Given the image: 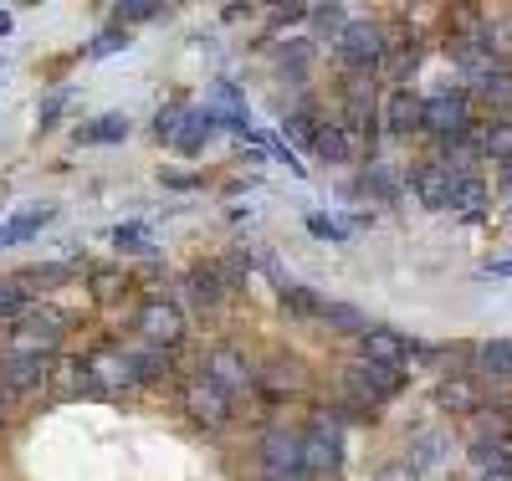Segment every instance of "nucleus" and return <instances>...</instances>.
Segmentation results:
<instances>
[{"mask_svg":"<svg viewBox=\"0 0 512 481\" xmlns=\"http://www.w3.org/2000/svg\"><path fill=\"white\" fill-rule=\"evenodd\" d=\"M256 456H262L267 481H303V476H308V461H303V435L267 430V435H262V446H256Z\"/></svg>","mask_w":512,"mask_h":481,"instance_id":"f257e3e1","label":"nucleus"},{"mask_svg":"<svg viewBox=\"0 0 512 481\" xmlns=\"http://www.w3.org/2000/svg\"><path fill=\"white\" fill-rule=\"evenodd\" d=\"M303 461H308L313 476H333L338 466H344V430H338V420L318 415L303 430Z\"/></svg>","mask_w":512,"mask_h":481,"instance_id":"f03ea898","label":"nucleus"},{"mask_svg":"<svg viewBox=\"0 0 512 481\" xmlns=\"http://www.w3.org/2000/svg\"><path fill=\"white\" fill-rule=\"evenodd\" d=\"M420 128L425 134H436L441 144L446 139H466V93L461 87H446V93H431L425 98V113H420Z\"/></svg>","mask_w":512,"mask_h":481,"instance_id":"7ed1b4c3","label":"nucleus"},{"mask_svg":"<svg viewBox=\"0 0 512 481\" xmlns=\"http://www.w3.org/2000/svg\"><path fill=\"white\" fill-rule=\"evenodd\" d=\"M134 328L154 348H175L185 338V313H180V302H169V297H149L139 308V318H134Z\"/></svg>","mask_w":512,"mask_h":481,"instance_id":"20e7f679","label":"nucleus"},{"mask_svg":"<svg viewBox=\"0 0 512 481\" xmlns=\"http://www.w3.org/2000/svg\"><path fill=\"white\" fill-rule=\"evenodd\" d=\"M185 415H190L195 425H210V430H216V425L231 420V395H226V389H216L205 374H195V379L185 384Z\"/></svg>","mask_w":512,"mask_h":481,"instance_id":"39448f33","label":"nucleus"},{"mask_svg":"<svg viewBox=\"0 0 512 481\" xmlns=\"http://www.w3.org/2000/svg\"><path fill=\"white\" fill-rule=\"evenodd\" d=\"M338 57H344L349 67H374L384 62V31L374 21H349L344 31H338Z\"/></svg>","mask_w":512,"mask_h":481,"instance_id":"423d86ee","label":"nucleus"},{"mask_svg":"<svg viewBox=\"0 0 512 481\" xmlns=\"http://www.w3.org/2000/svg\"><path fill=\"white\" fill-rule=\"evenodd\" d=\"M52 359L47 354H6L0 359V395H26V389L47 384Z\"/></svg>","mask_w":512,"mask_h":481,"instance_id":"0eeeda50","label":"nucleus"},{"mask_svg":"<svg viewBox=\"0 0 512 481\" xmlns=\"http://www.w3.org/2000/svg\"><path fill=\"white\" fill-rule=\"evenodd\" d=\"M205 379H210V384H216V389H226V395H246V389L256 384V374L246 369V359L236 354V348H231V343H221V348H216V354H210V359H205Z\"/></svg>","mask_w":512,"mask_h":481,"instance_id":"6e6552de","label":"nucleus"},{"mask_svg":"<svg viewBox=\"0 0 512 481\" xmlns=\"http://www.w3.org/2000/svg\"><path fill=\"white\" fill-rule=\"evenodd\" d=\"M349 384L359 389V400L364 405H379V400H390V395H400V369H384V364H369V359H359L354 369H349Z\"/></svg>","mask_w":512,"mask_h":481,"instance_id":"1a4fd4ad","label":"nucleus"},{"mask_svg":"<svg viewBox=\"0 0 512 481\" xmlns=\"http://www.w3.org/2000/svg\"><path fill=\"white\" fill-rule=\"evenodd\" d=\"M88 374H93V384H98V395H108V389H123L128 379H134V359L123 354V348H93L88 359Z\"/></svg>","mask_w":512,"mask_h":481,"instance_id":"9d476101","label":"nucleus"},{"mask_svg":"<svg viewBox=\"0 0 512 481\" xmlns=\"http://www.w3.org/2000/svg\"><path fill=\"white\" fill-rule=\"evenodd\" d=\"M410 185H415V200L425 210H446L451 195H456V180L446 174V164H415L410 169Z\"/></svg>","mask_w":512,"mask_h":481,"instance_id":"9b49d317","label":"nucleus"},{"mask_svg":"<svg viewBox=\"0 0 512 481\" xmlns=\"http://www.w3.org/2000/svg\"><path fill=\"white\" fill-rule=\"evenodd\" d=\"M359 348H364L369 364H384V369H400V364H405V338H400L395 328H369V333L359 338Z\"/></svg>","mask_w":512,"mask_h":481,"instance_id":"f8f14e48","label":"nucleus"},{"mask_svg":"<svg viewBox=\"0 0 512 481\" xmlns=\"http://www.w3.org/2000/svg\"><path fill=\"white\" fill-rule=\"evenodd\" d=\"M420 113H425V103L410 98V87H395L390 108H384V128H390V134H410V128H420Z\"/></svg>","mask_w":512,"mask_h":481,"instance_id":"ddd939ff","label":"nucleus"},{"mask_svg":"<svg viewBox=\"0 0 512 481\" xmlns=\"http://www.w3.org/2000/svg\"><path fill=\"white\" fill-rule=\"evenodd\" d=\"M128 139V118L123 113H103V118H88L77 128V144H123Z\"/></svg>","mask_w":512,"mask_h":481,"instance_id":"4468645a","label":"nucleus"},{"mask_svg":"<svg viewBox=\"0 0 512 481\" xmlns=\"http://www.w3.org/2000/svg\"><path fill=\"white\" fill-rule=\"evenodd\" d=\"M216 123H221V118L210 113V108H190V113H185V128H180V139H175V149H180V154H200Z\"/></svg>","mask_w":512,"mask_h":481,"instance_id":"2eb2a0df","label":"nucleus"},{"mask_svg":"<svg viewBox=\"0 0 512 481\" xmlns=\"http://www.w3.org/2000/svg\"><path fill=\"white\" fill-rule=\"evenodd\" d=\"M472 466H477L487 481H497V476H512L507 446H497V441H477V446H472Z\"/></svg>","mask_w":512,"mask_h":481,"instance_id":"dca6fc26","label":"nucleus"},{"mask_svg":"<svg viewBox=\"0 0 512 481\" xmlns=\"http://www.w3.org/2000/svg\"><path fill=\"white\" fill-rule=\"evenodd\" d=\"M451 210H461L466 221H477V215L487 210V190H482V180H472V174H466V180H456V195H451Z\"/></svg>","mask_w":512,"mask_h":481,"instance_id":"f3484780","label":"nucleus"},{"mask_svg":"<svg viewBox=\"0 0 512 481\" xmlns=\"http://www.w3.org/2000/svg\"><path fill=\"white\" fill-rule=\"evenodd\" d=\"M482 154L512 164V118H492V123L482 128Z\"/></svg>","mask_w":512,"mask_h":481,"instance_id":"a211bd4d","label":"nucleus"},{"mask_svg":"<svg viewBox=\"0 0 512 481\" xmlns=\"http://www.w3.org/2000/svg\"><path fill=\"white\" fill-rule=\"evenodd\" d=\"M190 287H195V302H200V308H216L226 277H221V267H195V272H190Z\"/></svg>","mask_w":512,"mask_h":481,"instance_id":"6ab92c4d","label":"nucleus"},{"mask_svg":"<svg viewBox=\"0 0 512 481\" xmlns=\"http://www.w3.org/2000/svg\"><path fill=\"white\" fill-rule=\"evenodd\" d=\"M323 323H333V328H344V333H369V318L359 313V308H349V302H323Z\"/></svg>","mask_w":512,"mask_h":481,"instance_id":"aec40b11","label":"nucleus"},{"mask_svg":"<svg viewBox=\"0 0 512 481\" xmlns=\"http://www.w3.org/2000/svg\"><path fill=\"white\" fill-rule=\"evenodd\" d=\"M477 359H482V369H487L492 379H512V343H502V338H497V343H487V348H482Z\"/></svg>","mask_w":512,"mask_h":481,"instance_id":"412c9836","label":"nucleus"},{"mask_svg":"<svg viewBox=\"0 0 512 481\" xmlns=\"http://www.w3.org/2000/svg\"><path fill=\"white\" fill-rule=\"evenodd\" d=\"M185 113H190L185 103H169V108H159V113H154V134H159L164 144H175V139H180V128H185Z\"/></svg>","mask_w":512,"mask_h":481,"instance_id":"4be33fe9","label":"nucleus"},{"mask_svg":"<svg viewBox=\"0 0 512 481\" xmlns=\"http://www.w3.org/2000/svg\"><path fill=\"white\" fill-rule=\"evenodd\" d=\"M323 159H333V164H344L354 149H349V139H344V128H328V134H318V144H313Z\"/></svg>","mask_w":512,"mask_h":481,"instance_id":"5701e85b","label":"nucleus"},{"mask_svg":"<svg viewBox=\"0 0 512 481\" xmlns=\"http://www.w3.org/2000/svg\"><path fill=\"white\" fill-rule=\"evenodd\" d=\"M282 302H287L292 313H303V318H323V302H318L308 287H287V292H282Z\"/></svg>","mask_w":512,"mask_h":481,"instance_id":"b1692460","label":"nucleus"},{"mask_svg":"<svg viewBox=\"0 0 512 481\" xmlns=\"http://www.w3.org/2000/svg\"><path fill=\"white\" fill-rule=\"evenodd\" d=\"M441 405H446V410H456V415H466V410L477 405L472 384H461V379H456V384H441Z\"/></svg>","mask_w":512,"mask_h":481,"instance_id":"393cba45","label":"nucleus"},{"mask_svg":"<svg viewBox=\"0 0 512 481\" xmlns=\"http://www.w3.org/2000/svg\"><path fill=\"white\" fill-rule=\"evenodd\" d=\"M118 47H128V31H123V26H108V31H98V36H93L88 57H113Z\"/></svg>","mask_w":512,"mask_h":481,"instance_id":"a878e982","label":"nucleus"},{"mask_svg":"<svg viewBox=\"0 0 512 481\" xmlns=\"http://www.w3.org/2000/svg\"><path fill=\"white\" fill-rule=\"evenodd\" d=\"M113 246H118V251H154V241H149L144 226H118V231H113Z\"/></svg>","mask_w":512,"mask_h":481,"instance_id":"bb28decb","label":"nucleus"},{"mask_svg":"<svg viewBox=\"0 0 512 481\" xmlns=\"http://www.w3.org/2000/svg\"><path fill=\"white\" fill-rule=\"evenodd\" d=\"M482 98H487V103H497V108H502V103H512V72H492V77L482 82Z\"/></svg>","mask_w":512,"mask_h":481,"instance_id":"cd10ccee","label":"nucleus"},{"mask_svg":"<svg viewBox=\"0 0 512 481\" xmlns=\"http://www.w3.org/2000/svg\"><path fill=\"white\" fill-rule=\"evenodd\" d=\"M308 231H313V236H323V241H344V236H349L344 226L328 221V215H318V210H308Z\"/></svg>","mask_w":512,"mask_h":481,"instance_id":"c85d7f7f","label":"nucleus"},{"mask_svg":"<svg viewBox=\"0 0 512 481\" xmlns=\"http://www.w3.org/2000/svg\"><path fill=\"white\" fill-rule=\"evenodd\" d=\"M154 16H159L154 0H128V6L118 11V26H123V21H154Z\"/></svg>","mask_w":512,"mask_h":481,"instance_id":"c756f323","label":"nucleus"},{"mask_svg":"<svg viewBox=\"0 0 512 481\" xmlns=\"http://www.w3.org/2000/svg\"><path fill=\"white\" fill-rule=\"evenodd\" d=\"M374 481H420V476H415L410 461H384V466L374 471Z\"/></svg>","mask_w":512,"mask_h":481,"instance_id":"7c9ffc66","label":"nucleus"},{"mask_svg":"<svg viewBox=\"0 0 512 481\" xmlns=\"http://www.w3.org/2000/svg\"><path fill=\"white\" fill-rule=\"evenodd\" d=\"M118 287H123V277H118L113 267H98V272H93V292H98V297H113Z\"/></svg>","mask_w":512,"mask_h":481,"instance_id":"2f4dec72","label":"nucleus"},{"mask_svg":"<svg viewBox=\"0 0 512 481\" xmlns=\"http://www.w3.org/2000/svg\"><path fill=\"white\" fill-rule=\"evenodd\" d=\"M159 180H164V185H175V190H190V185H200L195 174H185V169H159Z\"/></svg>","mask_w":512,"mask_h":481,"instance_id":"473e14b6","label":"nucleus"},{"mask_svg":"<svg viewBox=\"0 0 512 481\" xmlns=\"http://www.w3.org/2000/svg\"><path fill=\"white\" fill-rule=\"evenodd\" d=\"M11 313H21V292L0 287V318H11Z\"/></svg>","mask_w":512,"mask_h":481,"instance_id":"72a5a7b5","label":"nucleus"},{"mask_svg":"<svg viewBox=\"0 0 512 481\" xmlns=\"http://www.w3.org/2000/svg\"><path fill=\"white\" fill-rule=\"evenodd\" d=\"M492 277H512V261H492Z\"/></svg>","mask_w":512,"mask_h":481,"instance_id":"f704fd0d","label":"nucleus"},{"mask_svg":"<svg viewBox=\"0 0 512 481\" xmlns=\"http://www.w3.org/2000/svg\"><path fill=\"white\" fill-rule=\"evenodd\" d=\"M6 31H11V16H6V11H0V36H6Z\"/></svg>","mask_w":512,"mask_h":481,"instance_id":"c9c22d12","label":"nucleus"},{"mask_svg":"<svg viewBox=\"0 0 512 481\" xmlns=\"http://www.w3.org/2000/svg\"><path fill=\"white\" fill-rule=\"evenodd\" d=\"M0 420H6V395H0Z\"/></svg>","mask_w":512,"mask_h":481,"instance_id":"e433bc0d","label":"nucleus"}]
</instances>
